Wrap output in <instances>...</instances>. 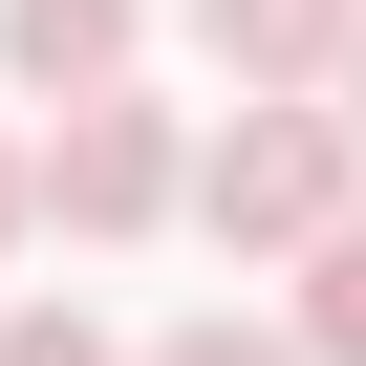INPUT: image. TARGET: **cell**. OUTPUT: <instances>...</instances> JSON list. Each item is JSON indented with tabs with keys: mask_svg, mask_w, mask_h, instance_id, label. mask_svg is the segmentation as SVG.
<instances>
[{
	"mask_svg": "<svg viewBox=\"0 0 366 366\" xmlns=\"http://www.w3.org/2000/svg\"><path fill=\"white\" fill-rule=\"evenodd\" d=\"M323 129H345V151H366V22H345V65H323Z\"/></svg>",
	"mask_w": 366,
	"mask_h": 366,
	"instance_id": "obj_8",
	"label": "cell"
},
{
	"mask_svg": "<svg viewBox=\"0 0 366 366\" xmlns=\"http://www.w3.org/2000/svg\"><path fill=\"white\" fill-rule=\"evenodd\" d=\"M22 237H44V216H22V129H0V259H22Z\"/></svg>",
	"mask_w": 366,
	"mask_h": 366,
	"instance_id": "obj_9",
	"label": "cell"
},
{
	"mask_svg": "<svg viewBox=\"0 0 366 366\" xmlns=\"http://www.w3.org/2000/svg\"><path fill=\"white\" fill-rule=\"evenodd\" d=\"M345 22H366V0H194V44L237 65V108H323Z\"/></svg>",
	"mask_w": 366,
	"mask_h": 366,
	"instance_id": "obj_3",
	"label": "cell"
},
{
	"mask_svg": "<svg viewBox=\"0 0 366 366\" xmlns=\"http://www.w3.org/2000/svg\"><path fill=\"white\" fill-rule=\"evenodd\" d=\"M172 194H194V129H172L151 86H86V108L22 151V216H65V237H151Z\"/></svg>",
	"mask_w": 366,
	"mask_h": 366,
	"instance_id": "obj_1",
	"label": "cell"
},
{
	"mask_svg": "<svg viewBox=\"0 0 366 366\" xmlns=\"http://www.w3.org/2000/svg\"><path fill=\"white\" fill-rule=\"evenodd\" d=\"M129 366H302V345H280V323H151Z\"/></svg>",
	"mask_w": 366,
	"mask_h": 366,
	"instance_id": "obj_7",
	"label": "cell"
},
{
	"mask_svg": "<svg viewBox=\"0 0 366 366\" xmlns=\"http://www.w3.org/2000/svg\"><path fill=\"white\" fill-rule=\"evenodd\" d=\"M0 366H129V345H108L86 302H22V323H0Z\"/></svg>",
	"mask_w": 366,
	"mask_h": 366,
	"instance_id": "obj_6",
	"label": "cell"
},
{
	"mask_svg": "<svg viewBox=\"0 0 366 366\" xmlns=\"http://www.w3.org/2000/svg\"><path fill=\"white\" fill-rule=\"evenodd\" d=\"M302 366H366V216L345 237H302V323H280Z\"/></svg>",
	"mask_w": 366,
	"mask_h": 366,
	"instance_id": "obj_5",
	"label": "cell"
},
{
	"mask_svg": "<svg viewBox=\"0 0 366 366\" xmlns=\"http://www.w3.org/2000/svg\"><path fill=\"white\" fill-rule=\"evenodd\" d=\"M345 172H366V151H345L323 108H237V129L194 151V194H172V216H216L237 259H302V237H345Z\"/></svg>",
	"mask_w": 366,
	"mask_h": 366,
	"instance_id": "obj_2",
	"label": "cell"
},
{
	"mask_svg": "<svg viewBox=\"0 0 366 366\" xmlns=\"http://www.w3.org/2000/svg\"><path fill=\"white\" fill-rule=\"evenodd\" d=\"M129 44H151V0H0V65H22V86H129Z\"/></svg>",
	"mask_w": 366,
	"mask_h": 366,
	"instance_id": "obj_4",
	"label": "cell"
}]
</instances>
